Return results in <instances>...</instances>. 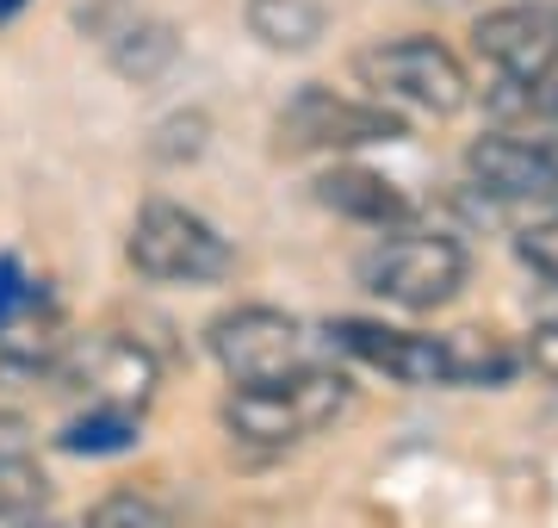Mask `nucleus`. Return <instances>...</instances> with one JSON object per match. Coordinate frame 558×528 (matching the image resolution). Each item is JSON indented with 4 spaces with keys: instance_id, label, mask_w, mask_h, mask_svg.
Wrapping results in <instances>:
<instances>
[{
    "instance_id": "1",
    "label": "nucleus",
    "mask_w": 558,
    "mask_h": 528,
    "mask_svg": "<svg viewBox=\"0 0 558 528\" xmlns=\"http://www.w3.org/2000/svg\"><path fill=\"white\" fill-rule=\"evenodd\" d=\"M354 386L336 367H311V373H292V380H274V386H236L223 398V429L248 447H292L311 442L348 410Z\"/></svg>"
},
{
    "instance_id": "2",
    "label": "nucleus",
    "mask_w": 558,
    "mask_h": 528,
    "mask_svg": "<svg viewBox=\"0 0 558 528\" xmlns=\"http://www.w3.org/2000/svg\"><path fill=\"white\" fill-rule=\"evenodd\" d=\"M465 274H472L465 249L440 230H385L360 262L366 292H379L398 311H440L447 299H459Z\"/></svg>"
},
{
    "instance_id": "3",
    "label": "nucleus",
    "mask_w": 558,
    "mask_h": 528,
    "mask_svg": "<svg viewBox=\"0 0 558 528\" xmlns=\"http://www.w3.org/2000/svg\"><path fill=\"white\" fill-rule=\"evenodd\" d=\"M124 255H131V267H137L143 280H156V286H211L236 267V249L223 243L199 212H186L174 200L143 205L137 224H131Z\"/></svg>"
},
{
    "instance_id": "4",
    "label": "nucleus",
    "mask_w": 558,
    "mask_h": 528,
    "mask_svg": "<svg viewBox=\"0 0 558 528\" xmlns=\"http://www.w3.org/2000/svg\"><path fill=\"white\" fill-rule=\"evenodd\" d=\"M323 348H329V336L317 343L299 317H286L274 305L223 311L211 324V355L230 373V386H274L292 373H311V367H323Z\"/></svg>"
},
{
    "instance_id": "5",
    "label": "nucleus",
    "mask_w": 558,
    "mask_h": 528,
    "mask_svg": "<svg viewBox=\"0 0 558 528\" xmlns=\"http://www.w3.org/2000/svg\"><path fill=\"white\" fill-rule=\"evenodd\" d=\"M354 75L379 100L391 106H416V112H459V106L472 100V82H465V69L459 57L447 50L440 38H385V44H366L354 57Z\"/></svg>"
},
{
    "instance_id": "6",
    "label": "nucleus",
    "mask_w": 558,
    "mask_h": 528,
    "mask_svg": "<svg viewBox=\"0 0 558 528\" xmlns=\"http://www.w3.org/2000/svg\"><path fill=\"white\" fill-rule=\"evenodd\" d=\"M274 137L286 156H336V149L403 137V124L385 106L348 100V94H329V87H299L286 100V112L274 119Z\"/></svg>"
},
{
    "instance_id": "7",
    "label": "nucleus",
    "mask_w": 558,
    "mask_h": 528,
    "mask_svg": "<svg viewBox=\"0 0 558 528\" xmlns=\"http://www.w3.org/2000/svg\"><path fill=\"white\" fill-rule=\"evenodd\" d=\"M465 175L478 193L502 205H546L558 200V137H527V131H497L465 149Z\"/></svg>"
},
{
    "instance_id": "8",
    "label": "nucleus",
    "mask_w": 558,
    "mask_h": 528,
    "mask_svg": "<svg viewBox=\"0 0 558 528\" xmlns=\"http://www.w3.org/2000/svg\"><path fill=\"white\" fill-rule=\"evenodd\" d=\"M62 386H75L87 405H119V410H143L156 392V361L149 348L131 336H87V343L62 348Z\"/></svg>"
},
{
    "instance_id": "9",
    "label": "nucleus",
    "mask_w": 558,
    "mask_h": 528,
    "mask_svg": "<svg viewBox=\"0 0 558 528\" xmlns=\"http://www.w3.org/2000/svg\"><path fill=\"white\" fill-rule=\"evenodd\" d=\"M81 32H94L112 62V75L124 82H156L161 69L180 57V38L174 25L156 20V13H143L137 0H94V7H81Z\"/></svg>"
},
{
    "instance_id": "10",
    "label": "nucleus",
    "mask_w": 558,
    "mask_h": 528,
    "mask_svg": "<svg viewBox=\"0 0 558 528\" xmlns=\"http://www.w3.org/2000/svg\"><path fill=\"white\" fill-rule=\"evenodd\" d=\"M472 44H478V57L497 69V82H546L558 75V13L546 7H497V13H484L472 25Z\"/></svg>"
},
{
    "instance_id": "11",
    "label": "nucleus",
    "mask_w": 558,
    "mask_h": 528,
    "mask_svg": "<svg viewBox=\"0 0 558 528\" xmlns=\"http://www.w3.org/2000/svg\"><path fill=\"white\" fill-rule=\"evenodd\" d=\"M329 348L354 355V361L379 367L385 380L398 386H447V343L440 336H422V329H391V324H366V317H341V324L323 329Z\"/></svg>"
},
{
    "instance_id": "12",
    "label": "nucleus",
    "mask_w": 558,
    "mask_h": 528,
    "mask_svg": "<svg viewBox=\"0 0 558 528\" xmlns=\"http://www.w3.org/2000/svg\"><path fill=\"white\" fill-rule=\"evenodd\" d=\"M317 200L329 205V212H341V218L373 224V230H403L410 212H416V205L398 193V181H385L373 168H329L317 181Z\"/></svg>"
},
{
    "instance_id": "13",
    "label": "nucleus",
    "mask_w": 558,
    "mask_h": 528,
    "mask_svg": "<svg viewBox=\"0 0 558 528\" xmlns=\"http://www.w3.org/2000/svg\"><path fill=\"white\" fill-rule=\"evenodd\" d=\"M440 343H447V386H502L527 367V355L497 329H447Z\"/></svg>"
},
{
    "instance_id": "14",
    "label": "nucleus",
    "mask_w": 558,
    "mask_h": 528,
    "mask_svg": "<svg viewBox=\"0 0 558 528\" xmlns=\"http://www.w3.org/2000/svg\"><path fill=\"white\" fill-rule=\"evenodd\" d=\"M50 497V479L38 467V447H32V429L0 410V509H44Z\"/></svg>"
},
{
    "instance_id": "15",
    "label": "nucleus",
    "mask_w": 558,
    "mask_h": 528,
    "mask_svg": "<svg viewBox=\"0 0 558 528\" xmlns=\"http://www.w3.org/2000/svg\"><path fill=\"white\" fill-rule=\"evenodd\" d=\"M242 20H248V32H255L267 50L299 57V50H311V44L323 38L329 13H323V0H248Z\"/></svg>"
},
{
    "instance_id": "16",
    "label": "nucleus",
    "mask_w": 558,
    "mask_h": 528,
    "mask_svg": "<svg viewBox=\"0 0 558 528\" xmlns=\"http://www.w3.org/2000/svg\"><path fill=\"white\" fill-rule=\"evenodd\" d=\"M69 454H124L143 442V410H119V405H87V417L62 423L57 435Z\"/></svg>"
},
{
    "instance_id": "17",
    "label": "nucleus",
    "mask_w": 558,
    "mask_h": 528,
    "mask_svg": "<svg viewBox=\"0 0 558 528\" xmlns=\"http://www.w3.org/2000/svg\"><path fill=\"white\" fill-rule=\"evenodd\" d=\"M81 528H174V516L156 497H143V491H112V497H100L87 509Z\"/></svg>"
},
{
    "instance_id": "18",
    "label": "nucleus",
    "mask_w": 558,
    "mask_h": 528,
    "mask_svg": "<svg viewBox=\"0 0 558 528\" xmlns=\"http://www.w3.org/2000/svg\"><path fill=\"white\" fill-rule=\"evenodd\" d=\"M156 137H161V143H156L161 163H193V156L205 149V119H199V112H180V119L161 124Z\"/></svg>"
},
{
    "instance_id": "19",
    "label": "nucleus",
    "mask_w": 558,
    "mask_h": 528,
    "mask_svg": "<svg viewBox=\"0 0 558 528\" xmlns=\"http://www.w3.org/2000/svg\"><path fill=\"white\" fill-rule=\"evenodd\" d=\"M521 262L534 267L546 286H558V212L539 218L534 230H521Z\"/></svg>"
},
{
    "instance_id": "20",
    "label": "nucleus",
    "mask_w": 558,
    "mask_h": 528,
    "mask_svg": "<svg viewBox=\"0 0 558 528\" xmlns=\"http://www.w3.org/2000/svg\"><path fill=\"white\" fill-rule=\"evenodd\" d=\"M521 355H527V367H534L539 380H553L558 386V311L527 329V348H521Z\"/></svg>"
},
{
    "instance_id": "21",
    "label": "nucleus",
    "mask_w": 558,
    "mask_h": 528,
    "mask_svg": "<svg viewBox=\"0 0 558 528\" xmlns=\"http://www.w3.org/2000/svg\"><path fill=\"white\" fill-rule=\"evenodd\" d=\"M38 292H44V286L32 280V274L13 262V255H0V324H7V317H13L25 299H38Z\"/></svg>"
},
{
    "instance_id": "22",
    "label": "nucleus",
    "mask_w": 558,
    "mask_h": 528,
    "mask_svg": "<svg viewBox=\"0 0 558 528\" xmlns=\"http://www.w3.org/2000/svg\"><path fill=\"white\" fill-rule=\"evenodd\" d=\"M0 528H50L44 509H0Z\"/></svg>"
},
{
    "instance_id": "23",
    "label": "nucleus",
    "mask_w": 558,
    "mask_h": 528,
    "mask_svg": "<svg viewBox=\"0 0 558 528\" xmlns=\"http://www.w3.org/2000/svg\"><path fill=\"white\" fill-rule=\"evenodd\" d=\"M13 7H20V0H0V13H13Z\"/></svg>"
}]
</instances>
